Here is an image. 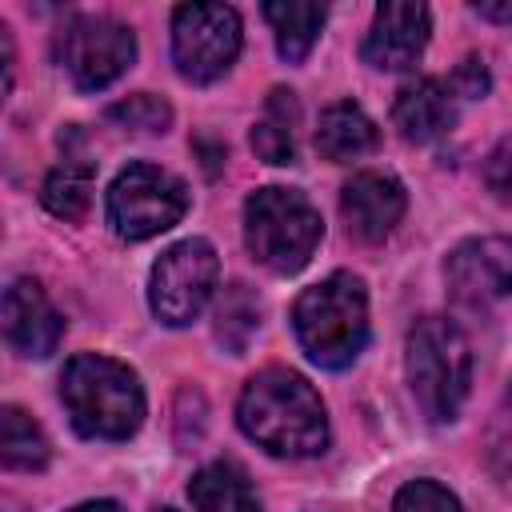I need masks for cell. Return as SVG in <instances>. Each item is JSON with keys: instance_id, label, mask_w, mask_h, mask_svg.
I'll use <instances>...</instances> for the list:
<instances>
[{"instance_id": "obj_23", "label": "cell", "mask_w": 512, "mask_h": 512, "mask_svg": "<svg viewBox=\"0 0 512 512\" xmlns=\"http://www.w3.org/2000/svg\"><path fill=\"white\" fill-rule=\"evenodd\" d=\"M484 460L496 476H512V384L504 388V396L492 412V424L484 436Z\"/></svg>"}, {"instance_id": "obj_21", "label": "cell", "mask_w": 512, "mask_h": 512, "mask_svg": "<svg viewBox=\"0 0 512 512\" xmlns=\"http://www.w3.org/2000/svg\"><path fill=\"white\" fill-rule=\"evenodd\" d=\"M256 324H260V304H256V296H252L244 284H232V288L224 292L220 308H216V336H220L232 352H240V348L248 344V336L256 332Z\"/></svg>"}, {"instance_id": "obj_1", "label": "cell", "mask_w": 512, "mask_h": 512, "mask_svg": "<svg viewBox=\"0 0 512 512\" xmlns=\"http://www.w3.org/2000/svg\"><path fill=\"white\" fill-rule=\"evenodd\" d=\"M236 420L248 440L272 456H316L328 444V416L316 388L292 368L256 372L236 404Z\"/></svg>"}, {"instance_id": "obj_2", "label": "cell", "mask_w": 512, "mask_h": 512, "mask_svg": "<svg viewBox=\"0 0 512 512\" xmlns=\"http://www.w3.org/2000/svg\"><path fill=\"white\" fill-rule=\"evenodd\" d=\"M60 400L76 432L92 440H128L144 420L140 376L100 352H80L64 364Z\"/></svg>"}, {"instance_id": "obj_10", "label": "cell", "mask_w": 512, "mask_h": 512, "mask_svg": "<svg viewBox=\"0 0 512 512\" xmlns=\"http://www.w3.org/2000/svg\"><path fill=\"white\" fill-rule=\"evenodd\" d=\"M444 276H448L452 296L472 308L512 296V240L508 236H476V240L456 244L444 264Z\"/></svg>"}, {"instance_id": "obj_18", "label": "cell", "mask_w": 512, "mask_h": 512, "mask_svg": "<svg viewBox=\"0 0 512 512\" xmlns=\"http://www.w3.org/2000/svg\"><path fill=\"white\" fill-rule=\"evenodd\" d=\"M296 120H300V108H296V96L276 88L264 104V116L256 120L252 128V148L260 160L268 164H292L296 160Z\"/></svg>"}, {"instance_id": "obj_27", "label": "cell", "mask_w": 512, "mask_h": 512, "mask_svg": "<svg viewBox=\"0 0 512 512\" xmlns=\"http://www.w3.org/2000/svg\"><path fill=\"white\" fill-rule=\"evenodd\" d=\"M484 20H512V4H472Z\"/></svg>"}, {"instance_id": "obj_26", "label": "cell", "mask_w": 512, "mask_h": 512, "mask_svg": "<svg viewBox=\"0 0 512 512\" xmlns=\"http://www.w3.org/2000/svg\"><path fill=\"white\" fill-rule=\"evenodd\" d=\"M452 88H456L460 96H484V92H488V72H484V64H480L476 56H468V60L456 68Z\"/></svg>"}, {"instance_id": "obj_24", "label": "cell", "mask_w": 512, "mask_h": 512, "mask_svg": "<svg viewBox=\"0 0 512 512\" xmlns=\"http://www.w3.org/2000/svg\"><path fill=\"white\" fill-rule=\"evenodd\" d=\"M392 512H464L460 500L436 480H412L396 492Z\"/></svg>"}, {"instance_id": "obj_29", "label": "cell", "mask_w": 512, "mask_h": 512, "mask_svg": "<svg viewBox=\"0 0 512 512\" xmlns=\"http://www.w3.org/2000/svg\"><path fill=\"white\" fill-rule=\"evenodd\" d=\"M156 512H176V508H156Z\"/></svg>"}, {"instance_id": "obj_16", "label": "cell", "mask_w": 512, "mask_h": 512, "mask_svg": "<svg viewBox=\"0 0 512 512\" xmlns=\"http://www.w3.org/2000/svg\"><path fill=\"white\" fill-rule=\"evenodd\" d=\"M188 496H192V504L200 512H260V500H256L248 476L228 460L204 464L192 476Z\"/></svg>"}, {"instance_id": "obj_25", "label": "cell", "mask_w": 512, "mask_h": 512, "mask_svg": "<svg viewBox=\"0 0 512 512\" xmlns=\"http://www.w3.org/2000/svg\"><path fill=\"white\" fill-rule=\"evenodd\" d=\"M484 184L500 204H512V136H504L484 160Z\"/></svg>"}, {"instance_id": "obj_28", "label": "cell", "mask_w": 512, "mask_h": 512, "mask_svg": "<svg viewBox=\"0 0 512 512\" xmlns=\"http://www.w3.org/2000/svg\"><path fill=\"white\" fill-rule=\"evenodd\" d=\"M68 512H124L116 500H88V504H76V508H68Z\"/></svg>"}, {"instance_id": "obj_9", "label": "cell", "mask_w": 512, "mask_h": 512, "mask_svg": "<svg viewBox=\"0 0 512 512\" xmlns=\"http://www.w3.org/2000/svg\"><path fill=\"white\" fill-rule=\"evenodd\" d=\"M56 56L80 92H100L136 60V36L112 16H76L60 28Z\"/></svg>"}, {"instance_id": "obj_20", "label": "cell", "mask_w": 512, "mask_h": 512, "mask_svg": "<svg viewBox=\"0 0 512 512\" xmlns=\"http://www.w3.org/2000/svg\"><path fill=\"white\" fill-rule=\"evenodd\" d=\"M44 208L60 220H80L92 204V164L80 156H64V164H56L44 180L40 192Z\"/></svg>"}, {"instance_id": "obj_19", "label": "cell", "mask_w": 512, "mask_h": 512, "mask_svg": "<svg viewBox=\"0 0 512 512\" xmlns=\"http://www.w3.org/2000/svg\"><path fill=\"white\" fill-rule=\"evenodd\" d=\"M48 456H52V448H48L44 428L24 408L4 404L0 408V460L20 472H40L48 464Z\"/></svg>"}, {"instance_id": "obj_5", "label": "cell", "mask_w": 512, "mask_h": 512, "mask_svg": "<svg viewBox=\"0 0 512 512\" xmlns=\"http://www.w3.org/2000/svg\"><path fill=\"white\" fill-rule=\"evenodd\" d=\"M324 236L320 212L296 188H260L244 204V244L268 272H300Z\"/></svg>"}, {"instance_id": "obj_4", "label": "cell", "mask_w": 512, "mask_h": 512, "mask_svg": "<svg viewBox=\"0 0 512 512\" xmlns=\"http://www.w3.org/2000/svg\"><path fill=\"white\" fill-rule=\"evenodd\" d=\"M408 388L420 404V412L436 424L456 420L468 384H472V348L456 320L448 316H424L408 332Z\"/></svg>"}, {"instance_id": "obj_14", "label": "cell", "mask_w": 512, "mask_h": 512, "mask_svg": "<svg viewBox=\"0 0 512 512\" xmlns=\"http://www.w3.org/2000/svg\"><path fill=\"white\" fill-rule=\"evenodd\" d=\"M392 124L400 128V136L408 144H432V140H440L456 124L452 88H444L432 76H420V80L404 84L396 92V104H392Z\"/></svg>"}, {"instance_id": "obj_12", "label": "cell", "mask_w": 512, "mask_h": 512, "mask_svg": "<svg viewBox=\"0 0 512 512\" xmlns=\"http://www.w3.org/2000/svg\"><path fill=\"white\" fill-rule=\"evenodd\" d=\"M60 336H64V316L52 308L44 288L28 276L12 280L4 288V340L12 344V352L28 360H44L56 352Z\"/></svg>"}, {"instance_id": "obj_11", "label": "cell", "mask_w": 512, "mask_h": 512, "mask_svg": "<svg viewBox=\"0 0 512 512\" xmlns=\"http://www.w3.org/2000/svg\"><path fill=\"white\" fill-rule=\"evenodd\" d=\"M428 32H432V16L424 4L416 0H388L376 8L372 24H368V36L360 44V56L364 64L380 68V72H400V68H412L428 44Z\"/></svg>"}, {"instance_id": "obj_15", "label": "cell", "mask_w": 512, "mask_h": 512, "mask_svg": "<svg viewBox=\"0 0 512 512\" xmlns=\"http://www.w3.org/2000/svg\"><path fill=\"white\" fill-rule=\"evenodd\" d=\"M380 144V132L372 124V116L352 104V100H336L320 112V124H316V152L332 164H352L368 152H376Z\"/></svg>"}, {"instance_id": "obj_8", "label": "cell", "mask_w": 512, "mask_h": 512, "mask_svg": "<svg viewBox=\"0 0 512 512\" xmlns=\"http://www.w3.org/2000/svg\"><path fill=\"white\" fill-rule=\"evenodd\" d=\"M240 52V16L228 4H184L172 12V60L192 84H208L232 68Z\"/></svg>"}, {"instance_id": "obj_17", "label": "cell", "mask_w": 512, "mask_h": 512, "mask_svg": "<svg viewBox=\"0 0 512 512\" xmlns=\"http://www.w3.org/2000/svg\"><path fill=\"white\" fill-rule=\"evenodd\" d=\"M324 16H328V8L308 4V0H272V4H264V20L272 24L276 48L288 64H300L312 52V44L324 28Z\"/></svg>"}, {"instance_id": "obj_7", "label": "cell", "mask_w": 512, "mask_h": 512, "mask_svg": "<svg viewBox=\"0 0 512 512\" xmlns=\"http://www.w3.org/2000/svg\"><path fill=\"white\" fill-rule=\"evenodd\" d=\"M216 276H220V260L208 240L192 236V240L172 244L152 264V276H148V304H152L156 320L168 328L192 324L204 312V304L216 288Z\"/></svg>"}, {"instance_id": "obj_3", "label": "cell", "mask_w": 512, "mask_h": 512, "mask_svg": "<svg viewBox=\"0 0 512 512\" xmlns=\"http://www.w3.org/2000/svg\"><path fill=\"white\" fill-rule=\"evenodd\" d=\"M300 348L320 368H348L368 344V292L352 272H332L292 304Z\"/></svg>"}, {"instance_id": "obj_22", "label": "cell", "mask_w": 512, "mask_h": 512, "mask_svg": "<svg viewBox=\"0 0 512 512\" xmlns=\"http://www.w3.org/2000/svg\"><path fill=\"white\" fill-rule=\"evenodd\" d=\"M108 120L120 124V128H132V132H164L172 124V108L152 92H136V96L112 104Z\"/></svg>"}, {"instance_id": "obj_6", "label": "cell", "mask_w": 512, "mask_h": 512, "mask_svg": "<svg viewBox=\"0 0 512 512\" xmlns=\"http://www.w3.org/2000/svg\"><path fill=\"white\" fill-rule=\"evenodd\" d=\"M188 212V188L160 164H128L108 188V224L120 240L168 232Z\"/></svg>"}, {"instance_id": "obj_13", "label": "cell", "mask_w": 512, "mask_h": 512, "mask_svg": "<svg viewBox=\"0 0 512 512\" xmlns=\"http://www.w3.org/2000/svg\"><path fill=\"white\" fill-rule=\"evenodd\" d=\"M404 184L388 172H356L340 192V216L364 244H380L404 216Z\"/></svg>"}]
</instances>
